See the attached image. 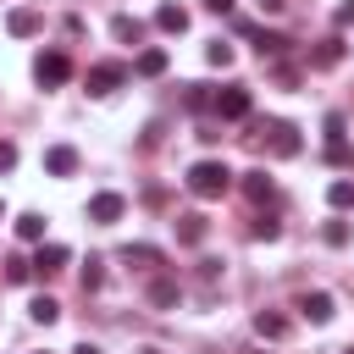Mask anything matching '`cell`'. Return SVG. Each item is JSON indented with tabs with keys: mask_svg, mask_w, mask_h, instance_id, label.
<instances>
[{
	"mask_svg": "<svg viewBox=\"0 0 354 354\" xmlns=\"http://www.w3.org/2000/svg\"><path fill=\"white\" fill-rule=\"evenodd\" d=\"M205 232H210V221L199 210H183L177 216V243H205Z\"/></svg>",
	"mask_w": 354,
	"mask_h": 354,
	"instance_id": "obj_9",
	"label": "cell"
},
{
	"mask_svg": "<svg viewBox=\"0 0 354 354\" xmlns=\"http://www.w3.org/2000/svg\"><path fill=\"white\" fill-rule=\"evenodd\" d=\"M326 199H332L337 210H348V205H354V183H348V177H337V183L326 188Z\"/></svg>",
	"mask_w": 354,
	"mask_h": 354,
	"instance_id": "obj_23",
	"label": "cell"
},
{
	"mask_svg": "<svg viewBox=\"0 0 354 354\" xmlns=\"http://www.w3.org/2000/svg\"><path fill=\"white\" fill-rule=\"evenodd\" d=\"M205 61H210V66H232V44H227V39L205 44Z\"/></svg>",
	"mask_w": 354,
	"mask_h": 354,
	"instance_id": "obj_24",
	"label": "cell"
},
{
	"mask_svg": "<svg viewBox=\"0 0 354 354\" xmlns=\"http://www.w3.org/2000/svg\"><path fill=\"white\" fill-rule=\"evenodd\" d=\"M33 77H39L44 88H61V83L72 77V61H66V50H44V55L33 61Z\"/></svg>",
	"mask_w": 354,
	"mask_h": 354,
	"instance_id": "obj_2",
	"label": "cell"
},
{
	"mask_svg": "<svg viewBox=\"0 0 354 354\" xmlns=\"http://www.w3.org/2000/svg\"><path fill=\"white\" fill-rule=\"evenodd\" d=\"M254 238L277 243V238H282V221H271V216H254Z\"/></svg>",
	"mask_w": 354,
	"mask_h": 354,
	"instance_id": "obj_28",
	"label": "cell"
},
{
	"mask_svg": "<svg viewBox=\"0 0 354 354\" xmlns=\"http://www.w3.org/2000/svg\"><path fill=\"white\" fill-rule=\"evenodd\" d=\"M111 33H116V39H122V44H138V39H144V22H138V17H127V11H122V17H111Z\"/></svg>",
	"mask_w": 354,
	"mask_h": 354,
	"instance_id": "obj_15",
	"label": "cell"
},
{
	"mask_svg": "<svg viewBox=\"0 0 354 354\" xmlns=\"http://www.w3.org/2000/svg\"><path fill=\"white\" fill-rule=\"evenodd\" d=\"M299 315H304L310 326H326V321L337 315V304H332V293H321V288H315V293H299Z\"/></svg>",
	"mask_w": 354,
	"mask_h": 354,
	"instance_id": "obj_5",
	"label": "cell"
},
{
	"mask_svg": "<svg viewBox=\"0 0 354 354\" xmlns=\"http://www.w3.org/2000/svg\"><path fill=\"white\" fill-rule=\"evenodd\" d=\"M61 266H66V249H61V243H39L33 271H39V277H50V271H61Z\"/></svg>",
	"mask_w": 354,
	"mask_h": 354,
	"instance_id": "obj_12",
	"label": "cell"
},
{
	"mask_svg": "<svg viewBox=\"0 0 354 354\" xmlns=\"http://www.w3.org/2000/svg\"><path fill=\"white\" fill-rule=\"evenodd\" d=\"M271 155H299V127L293 122H271Z\"/></svg>",
	"mask_w": 354,
	"mask_h": 354,
	"instance_id": "obj_10",
	"label": "cell"
},
{
	"mask_svg": "<svg viewBox=\"0 0 354 354\" xmlns=\"http://www.w3.org/2000/svg\"><path fill=\"white\" fill-rule=\"evenodd\" d=\"M155 28H160V33H183V28H188V11H183V6H160V11H155Z\"/></svg>",
	"mask_w": 354,
	"mask_h": 354,
	"instance_id": "obj_14",
	"label": "cell"
},
{
	"mask_svg": "<svg viewBox=\"0 0 354 354\" xmlns=\"http://www.w3.org/2000/svg\"><path fill=\"white\" fill-rule=\"evenodd\" d=\"M6 28H11L17 39H28V33H39V17H33V11H11V17H6Z\"/></svg>",
	"mask_w": 354,
	"mask_h": 354,
	"instance_id": "obj_21",
	"label": "cell"
},
{
	"mask_svg": "<svg viewBox=\"0 0 354 354\" xmlns=\"http://www.w3.org/2000/svg\"><path fill=\"white\" fill-rule=\"evenodd\" d=\"M232 188V171L221 166V160H199V166H188V194H199V199H221Z\"/></svg>",
	"mask_w": 354,
	"mask_h": 354,
	"instance_id": "obj_1",
	"label": "cell"
},
{
	"mask_svg": "<svg viewBox=\"0 0 354 354\" xmlns=\"http://www.w3.org/2000/svg\"><path fill=\"white\" fill-rule=\"evenodd\" d=\"M326 160H332V166H343V160H348V144H343V138H337V144H326Z\"/></svg>",
	"mask_w": 354,
	"mask_h": 354,
	"instance_id": "obj_33",
	"label": "cell"
},
{
	"mask_svg": "<svg viewBox=\"0 0 354 354\" xmlns=\"http://www.w3.org/2000/svg\"><path fill=\"white\" fill-rule=\"evenodd\" d=\"M343 354H354V348H343Z\"/></svg>",
	"mask_w": 354,
	"mask_h": 354,
	"instance_id": "obj_39",
	"label": "cell"
},
{
	"mask_svg": "<svg viewBox=\"0 0 354 354\" xmlns=\"http://www.w3.org/2000/svg\"><path fill=\"white\" fill-rule=\"evenodd\" d=\"M28 277H39V271H33V260H6V282H17V288H22Z\"/></svg>",
	"mask_w": 354,
	"mask_h": 354,
	"instance_id": "obj_25",
	"label": "cell"
},
{
	"mask_svg": "<svg viewBox=\"0 0 354 354\" xmlns=\"http://www.w3.org/2000/svg\"><path fill=\"white\" fill-rule=\"evenodd\" d=\"M44 171H50V177H72V171H77V149H72V144H50V149H44Z\"/></svg>",
	"mask_w": 354,
	"mask_h": 354,
	"instance_id": "obj_7",
	"label": "cell"
},
{
	"mask_svg": "<svg viewBox=\"0 0 354 354\" xmlns=\"http://www.w3.org/2000/svg\"><path fill=\"white\" fill-rule=\"evenodd\" d=\"M337 61H343V39H321V44L310 50V66H321V72L337 66Z\"/></svg>",
	"mask_w": 354,
	"mask_h": 354,
	"instance_id": "obj_13",
	"label": "cell"
},
{
	"mask_svg": "<svg viewBox=\"0 0 354 354\" xmlns=\"http://www.w3.org/2000/svg\"><path fill=\"white\" fill-rule=\"evenodd\" d=\"M332 22H337V28H354V0H343V6L332 11Z\"/></svg>",
	"mask_w": 354,
	"mask_h": 354,
	"instance_id": "obj_30",
	"label": "cell"
},
{
	"mask_svg": "<svg viewBox=\"0 0 354 354\" xmlns=\"http://www.w3.org/2000/svg\"><path fill=\"white\" fill-rule=\"evenodd\" d=\"M254 44H260V55H282V50H288L282 33H254Z\"/></svg>",
	"mask_w": 354,
	"mask_h": 354,
	"instance_id": "obj_27",
	"label": "cell"
},
{
	"mask_svg": "<svg viewBox=\"0 0 354 354\" xmlns=\"http://www.w3.org/2000/svg\"><path fill=\"white\" fill-rule=\"evenodd\" d=\"M133 72H138V77H160V72H166V50H155V44H149V50L133 61Z\"/></svg>",
	"mask_w": 354,
	"mask_h": 354,
	"instance_id": "obj_16",
	"label": "cell"
},
{
	"mask_svg": "<svg viewBox=\"0 0 354 354\" xmlns=\"http://www.w3.org/2000/svg\"><path fill=\"white\" fill-rule=\"evenodd\" d=\"M17 238H28V243H44V216H39V210L17 216Z\"/></svg>",
	"mask_w": 354,
	"mask_h": 354,
	"instance_id": "obj_18",
	"label": "cell"
},
{
	"mask_svg": "<svg viewBox=\"0 0 354 354\" xmlns=\"http://www.w3.org/2000/svg\"><path fill=\"white\" fill-rule=\"evenodd\" d=\"M321 238H326L332 249H343V243H348V221H326V227H321Z\"/></svg>",
	"mask_w": 354,
	"mask_h": 354,
	"instance_id": "obj_29",
	"label": "cell"
},
{
	"mask_svg": "<svg viewBox=\"0 0 354 354\" xmlns=\"http://www.w3.org/2000/svg\"><path fill=\"white\" fill-rule=\"evenodd\" d=\"M249 105H254V100H249V88H243V83H232V88H221V94H216V116H221V122H243V116H249Z\"/></svg>",
	"mask_w": 354,
	"mask_h": 354,
	"instance_id": "obj_3",
	"label": "cell"
},
{
	"mask_svg": "<svg viewBox=\"0 0 354 354\" xmlns=\"http://www.w3.org/2000/svg\"><path fill=\"white\" fill-rule=\"evenodd\" d=\"M177 299H183V282L177 277H155L149 282V304L155 310H177Z\"/></svg>",
	"mask_w": 354,
	"mask_h": 354,
	"instance_id": "obj_8",
	"label": "cell"
},
{
	"mask_svg": "<svg viewBox=\"0 0 354 354\" xmlns=\"http://www.w3.org/2000/svg\"><path fill=\"white\" fill-rule=\"evenodd\" d=\"M254 6H260V11H282L288 0H254Z\"/></svg>",
	"mask_w": 354,
	"mask_h": 354,
	"instance_id": "obj_35",
	"label": "cell"
},
{
	"mask_svg": "<svg viewBox=\"0 0 354 354\" xmlns=\"http://www.w3.org/2000/svg\"><path fill=\"white\" fill-rule=\"evenodd\" d=\"M254 332H260L266 343H277V337H288V315H282V310H260V315H254Z\"/></svg>",
	"mask_w": 354,
	"mask_h": 354,
	"instance_id": "obj_11",
	"label": "cell"
},
{
	"mask_svg": "<svg viewBox=\"0 0 354 354\" xmlns=\"http://www.w3.org/2000/svg\"><path fill=\"white\" fill-rule=\"evenodd\" d=\"M138 354H160V348H138Z\"/></svg>",
	"mask_w": 354,
	"mask_h": 354,
	"instance_id": "obj_37",
	"label": "cell"
},
{
	"mask_svg": "<svg viewBox=\"0 0 354 354\" xmlns=\"http://www.w3.org/2000/svg\"><path fill=\"white\" fill-rule=\"evenodd\" d=\"M243 194H249L254 205H266V199H271V177H266V171H243Z\"/></svg>",
	"mask_w": 354,
	"mask_h": 354,
	"instance_id": "obj_17",
	"label": "cell"
},
{
	"mask_svg": "<svg viewBox=\"0 0 354 354\" xmlns=\"http://www.w3.org/2000/svg\"><path fill=\"white\" fill-rule=\"evenodd\" d=\"M122 260H127V266H160V249H149V243H127Z\"/></svg>",
	"mask_w": 354,
	"mask_h": 354,
	"instance_id": "obj_19",
	"label": "cell"
},
{
	"mask_svg": "<svg viewBox=\"0 0 354 354\" xmlns=\"http://www.w3.org/2000/svg\"><path fill=\"white\" fill-rule=\"evenodd\" d=\"M122 83H127V66H122V61L88 66V94H111V88H122Z\"/></svg>",
	"mask_w": 354,
	"mask_h": 354,
	"instance_id": "obj_4",
	"label": "cell"
},
{
	"mask_svg": "<svg viewBox=\"0 0 354 354\" xmlns=\"http://www.w3.org/2000/svg\"><path fill=\"white\" fill-rule=\"evenodd\" d=\"M183 105H188V111H205V105H216V94H210V83H188V94H183Z\"/></svg>",
	"mask_w": 354,
	"mask_h": 354,
	"instance_id": "obj_22",
	"label": "cell"
},
{
	"mask_svg": "<svg viewBox=\"0 0 354 354\" xmlns=\"http://www.w3.org/2000/svg\"><path fill=\"white\" fill-rule=\"evenodd\" d=\"M11 166H17V144H11V138H0V171H11Z\"/></svg>",
	"mask_w": 354,
	"mask_h": 354,
	"instance_id": "obj_31",
	"label": "cell"
},
{
	"mask_svg": "<svg viewBox=\"0 0 354 354\" xmlns=\"http://www.w3.org/2000/svg\"><path fill=\"white\" fill-rule=\"evenodd\" d=\"M337 138H343V116L332 111V116H326V144H337Z\"/></svg>",
	"mask_w": 354,
	"mask_h": 354,
	"instance_id": "obj_32",
	"label": "cell"
},
{
	"mask_svg": "<svg viewBox=\"0 0 354 354\" xmlns=\"http://www.w3.org/2000/svg\"><path fill=\"white\" fill-rule=\"evenodd\" d=\"M122 210H127V199H122V194H94V199H88V221H100V227L122 221Z\"/></svg>",
	"mask_w": 354,
	"mask_h": 354,
	"instance_id": "obj_6",
	"label": "cell"
},
{
	"mask_svg": "<svg viewBox=\"0 0 354 354\" xmlns=\"http://www.w3.org/2000/svg\"><path fill=\"white\" fill-rule=\"evenodd\" d=\"M72 354H100V348H94V343H77V348H72Z\"/></svg>",
	"mask_w": 354,
	"mask_h": 354,
	"instance_id": "obj_36",
	"label": "cell"
},
{
	"mask_svg": "<svg viewBox=\"0 0 354 354\" xmlns=\"http://www.w3.org/2000/svg\"><path fill=\"white\" fill-rule=\"evenodd\" d=\"M100 282H105V260H94V254H88V266H83V293H94Z\"/></svg>",
	"mask_w": 354,
	"mask_h": 354,
	"instance_id": "obj_26",
	"label": "cell"
},
{
	"mask_svg": "<svg viewBox=\"0 0 354 354\" xmlns=\"http://www.w3.org/2000/svg\"><path fill=\"white\" fill-rule=\"evenodd\" d=\"M28 315H33V321H39V326H50V321H55V315H61V304H55V299H50V293H39V299H33V304H28Z\"/></svg>",
	"mask_w": 354,
	"mask_h": 354,
	"instance_id": "obj_20",
	"label": "cell"
},
{
	"mask_svg": "<svg viewBox=\"0 0 354 354\" xmlns=\"http://www.w3.org/2000/svg\"><path fill=\"white\" fill-rule=\"evenodd\" d=\"M0 221H6V199H0Z\"/></svg>",
	"mask_w": 354,
	"mask_h": 354,
	"instance_id": "obj_38",
	"label": "cell"
},
{
	"mask_svg": "<svg viewBox=\"0 0 354 354\" xmlns=\"http://www.w3.org/2000/svg\"><path fill=\"white\" fill-rule=\"evenodd\" d=\"M205 11H232V0H205Z\"/></svg>",
	"mask_w": 354,
	"mask_h": 354,
	"instance_id": "obj_34",
	"label": "cell"
}]
</instances>
